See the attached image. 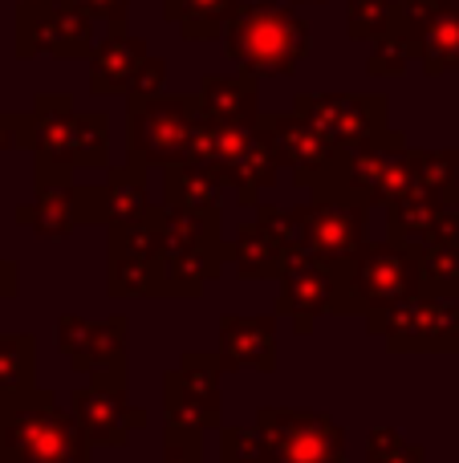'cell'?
<instances>
[{
  "label": "cell",
  "mask_w": 459,
  "mask_h": 463,
  "mask_svg": "<svg viewBox=\"0 0 459 463\" xmlns=\"http://www.w3.org/2000/svg\"><path fill=\"white\" fill-rule=\"evenodd\" d=\"M0 463H89L94 443L86 439L73 411L57 402L53 391L33 386L24 394L0 399Z\"/></svg>",
  "instance_id": "obj_1"
},
{
  "label": "cell",
  "mask_w": 459,
  "mask_h": 463,
  "mask_svg": "<svg viewBox=\"0 0 459 463\" xmlns=\"http://www.w3.org/2000/svg\"><path fill=\"white\" fill-rule=\"evenodd\" d=\"M309 24L273 0H240L228 16L224 53L248 78H293L309 57Z\"/></svg>",
  "instance_id": "obj_2"
},
{
  "label": "cell",
  "mask_w": 459,
  "mask_h": 463,
  "mask_svg": "<svg viewBox=\"0 0 459 463\" xmlns=\"http://www.w3.org/2000/svg\"><path fill=\"white\" fill-rule=\"evenodd\" d=\"M333 269V313L338 317H366V313L382 309L390 301L419 293L423 277H419V248L403 244V240L387 236L382 244H370L358 256Z\"/></svg>",
  "instance_id": "obj_3"
},
{
  "label": "cell",
  "mask_w": 459,
  "mask_h": 463,
  "mask_svg": "<svg viewBox=\"0 0 459 463\" xmlns=\"http://www.w3.org/2000/svg\"><path fill=\"white\" fill-rule=\"evenodd\" d=\"M200 118L195 94H155L126 102V159L146 171H163L167 163L187 159Z\"/></svg>",
  "instance_id": "obj_4"
},
{
  "label": "cell",
  "mask_w": 459,
  "mask_h": 463,
  "mask_svg": "<svg viewBox=\"0 0 459 463\" xmlns=\"http://www.w3.org/2000/svg\"><path fill=\"white\" fill-rule=\"evenodd\" d=\"M366 334L379 337L390 354H455V321L459 297L419 293L390 301L382 309L366 313Z\"/></svg>",
  "instance_id": "obj_5"
},
{
  "label": "cell",
  "mask_w": 459,
  "mask_h": 463,
  "mask_svg": "<svg viewBox=\"0 0 459 463\" xmlns=\"http://www.w3.org/2000/svg\"><path fill=\"white\" fill-rule=\"evenodd\" d=\"M370 203L338 192V187H314L309 203H297L301 240L305 248L325 264H342L366 248L370 232Z\"/></svg>",
  "instance_id": "obj_6"
},
{
  "label": "cell",
  "mask_w": 459,
  "mask_h": 463,
  "mask_svg": "<svg viewBox=\"0 0 459 463\" xmlns=\"http://www.w3.org/2000/svg\"><path fill=\"white\" fill-rule=\"evenodd\" d=\"M257 427L276 463H350L346 431L325 411L260 407Z\"/></svg>",
  "instance_id": "obj_7"
},
{
  "label": "cell",
  "mask_w": 459,
  "mask_h": 463,
  "mask_svg": "<svg viewBox=\"0 0 459 463\" xmlns=\"http://www.w3.org/2000/svg\"><path fill=\"white\" fill-rule=\"evenodd\" d=\"M94 16L73 0H21L16 5V57H89Z\"/></svg>",
  "instance_id": "obj_8"
},
{
  "label": "cell",
  "mask_w": 459,
  "mask_h": 463,
  "mask_svg": "<svg viewBox=\"0 0 459 463\" xmlns=\"http://www.w3.org/2000/svg\"><path fill=\"white\" fill-rule=\"evenodd\" d=\"M211 167L232 187L240 208H257L260 187H273L281 179V163H276L268 138L260 135V127H220V122H211Z\"/></svg>",
  "instance_id": "obj_9"
},
{
  "label": "cell",
  "mask_w": 459,
  "mask_h": 463,
  "mask_svg": "<svg viewBox=\"0 0 459 463\" xmlns=\"http://www.w3.org/2000/svg\"><path fill=\"white\" fill-rule=\"evenodd\" d=\"M29 151L37 184H65L78 175V110L70 94H37L29 110Z\"/></svg>",
  "instance_id": "obj_10"
},
{
  "label": "cell",
  "mask_w": 459,
  "mask_h": 463,
  "mask_svg": "<svg viewBox=\"0 0 459 463\" xmlns=\"http://www.w3.org/2000/svg\"><path fill=\"white\" fill-rule=\"evenodd\" d=\"M257 127H260V135L268 138V146H273L281 171H289L293 184L309 187V192L330 175L338 155H342V146L330 143V138H325L309 118H301L297 110L293 114H265L260 110Z\"/></svg>",
  "instance_id": "obj_11"
},
{
  "label": "cell",
  "mask_w": 459,
  "mask_h": 463,
  "mask_svg": "<svg viewBox=\"0 0 459 463\" xmlns=\"http://www.w3.org/2000/svg\"><path fill=\"white\" fill-rule=\"evenodd\" d=\"M293 110L314 122L342 151L370 143V138H379L390 127L387 122L390 106L382 94H297Z\"/></svg>",
  "instance_id": "obj_12"
},
{
  "label": "cell",
  "mask_w": 459,
  "mask_h": 463,
  "mask_svg": "<svg viewBox=\"0 0 459 463\" xmlns=\"http://www.w3.org/2000/svg\"><path fill=\"white\" fill-rule=\"evenodd\" d=\"M70 411L94 448H126L130 435L146 431L151 415L135 407L126 383H89L70 394Z\"/></svg>",
  "instance_id": "obj_13"
},
{
  "label": "cell",
  "mask_w": 459,
  "mask_h": 463,
  "mask_svg": "<svg viewBox=\"0 0 459 463\" xmlns=\"http://www.w3.org/2000/svg\"><path fill=\"white\" fill-rule=\"evenodd\" d=\"M403 29L423 73H459V0H403Z\"/></svg>",
  "instance_id": "obj_14"
},
{
  "label": "cell",
  "mask_w": 459,
  "mask_h": 463,
  "mask_svg": "<svg viewBox=\"0 0 459 463\" xmlns=\"http://www.w3.org/2000/svg\"><path fill=\"white\" fill-rule=\"evenodd\" d=\"M281 293H276V317L293 321V334L309 337L314 326L333 313V269L325 260H317L314 252L297 256L285 264L281 277Z\"/></svg>",
  "instance_id": "obj_15"
},
{
  "label": "cell",
  "mask_w": 459,
  "mask_h": 463,
  "mask_svg": "<svg viewBox=\"0 0 459 463\" xmlns=\"http://www.w3.org/2000/svg\"><path fill=\"white\" fill-rule=\"evenodd\" d=\"M232 264V244H183V248H159V293L171 301H192L211 280L224 277Z\"/></svg>",
  "instance_id": "obj_16"
},
{
  "label": "cell",
  "mask_w": 459,
  "mask_h": 463,
  "mask_svg": "<svg viewBox=\"0 0 459 463\" xmlns=\"http://www.w3.org/2000/svg\"><path fill=\"white\" fill-rule=\"evenodd\" d=\"M216 350L224 358L228 374H236V370L273 374L276 370V313H265V317L224 313L220 317V334H216Z\"/></svg>",
  "instance_id": "obj_17"
},
{
  "label": "cell",
  "mask_w": 459,
  "mask_h": 463,
  "mask_svg": "<svg viewBox=\"0 0 459 463\" xmlns=\"http://www.w3.org/2000/svg\"><path fill=\"white\" fill-rule=\"evenodd\" d=\"M146 175H151V171L126 159L122 167L106 171V179L86 184V220L89 224L114 228V224H126V220L143 216V212L151 208Z\"/></svg>",
  "instance_id": "obj_18"
},
{
  "label": "cell",
  "mask_w": 459,
  "mask_h": 463,
  "mask_svg": "<svg viewBox=\"0 0 459 463\" xmlns=\"http://www.w3.org/2000/svg\"><path fill=\"white\" fill-rule=\"evenodd\" d=\"M16 224L29 228L41 240H65L78 228H86V184H37L33 203L16 208Z\"/></svg>",
  "instance_id": "obj_19"
},
{
  "label": "cell",
  "mask_w": 459,
  "mask_h": 463,
  "mask_svg": "<svg viewBox=\"0 0 459 463\" xmlns=\"http://www.w3.org/2000/svg\"><path fill=\"white\" fill-rule=\"evenodd\" d=\"M146 61V41L130 37L126 24H110L102 41L89 53V90L102 98H126L130 78L138 73V65Z\"/></svg>",
  "instance_id": "obj_20"
},
{
  "label": "cell",
  "mask_w": 459,
  "mask_h": 463,
  "mask_svg": "<svg viewBox=\"0 0 459 463\" xmlns=\"http://www.w3.org/2000/svg\"><path fill=\"white\" fill-rule=\"evenodd\" d=\"M200 114L220 127H257L260 122V98L257 78L248 73H208L195 90Z\"/></svg>",
  "instance_id": "obj_21"
},
{
  "label": "cell",
  "mask_w": 459,
  "mask_h": 463,
  "mask_svg": "<svg viewBox=\"0 0 459 463\" xmlns=\"http://www.w3.org/2000/svg\"><path fill=\"white\" fill-rule=\"evenodd\" d=\"M228 184L216 167H203L195 159H179L163 167V203L192 212H220Z\"/></svg>",
  "instance_id": "obj_22"
},
{
  "label": "cell",
  "mask_w": 459,
  "mask_h": 463,
  "mask_svg": "<svg viewBox=\"0 0 459 463\" xmlns=\"http://www.w3.org/2000/svg\"><path fill=\"white\" fill-rule=\"evenodd\" d=\"M163 411H167V427L171 431H220L224 427V402L220 399H203L200 391L179 378V370L163 374Z\"/></svg>",
  "instance_id": "obj_23"
},
{
  "label": "cell",
  "mask_w": 459,
  "mask_h": 463,
  "mask_svg": "<svg viewBox=\"0 0 459 463\" xmlns=\"http://www.w3.org/2000/svg\"><path fill=\"white\" fill-rule=\"evenodd\" d=\"M232 269L240 280H273L285 269V248L260 220H244L232 236Z\"/></svg>",
  "instance_id": "obj_24"
},
{
  "label": "cell",
  "mask_w": 459,
  "mask_h": 463,
  "mask_svg": "<svg viewBox=\"0 0 459 463\" xmlns=\"http://www.w3.org/2000/svg\"><path fill=\"white\" fill-rule=\"evenodd\" d=\"M447 212H452V203H444L439 195L415 192L387 212V236L403 240V244H411V248H423L436 240V232L444 224Z\"/></svg>",
  "instance_id": "obj_25"
},
{
  "label": "cell",
  "mask_w": 459,
  "mask_h": 463,
  "mask_svg": "<svg viewBox=\"0 0 459 463\" xmlns=\"http://www.w3.org/2000/svg\"><path fill=\"white\" fill-rule=\"evenodd\" d=\"M106 293L114 301H135V297L159 293V256H138L106 248Z\"/></svg>",
  "instance_id": "obj_26"
},
{
  "label": "cell",
  "mask_w": 459,
  "mask_h": 463,
  "mask_svg": "<svg viewBox=\"0 0 459 463\" xmlns=\"http://www.w3.org/2000/svg\"><path fill=\"white\" fill-rule=\"evenodd\" d=\"M236 5L240 0H163V16L175 21L187 41H216L224 37Z\"/></svg>",
  "instance_id": "obj_27"
},
{
  "label": "cell",
  "mask_w": 459,
  "mask_h": 463,
  "mask_svg": "<svg viewBox=\"0 0 459 463\" xmlns=\"http://www.w3.org/2000/svg\"><path fill=\"white\" fill-rule=\"evenodd\" d=\"M37 386V337L0 334V399H13Z\"/></svg>",
  "instance_id": "obj_28"
},
{
  "label": "cell",
  "mask_w": 459,
  "mask_h": 463,
  "mask_svg": "<svg viewBox=\"0 0 459 463\" xmlns=\"http://www.w3.org/2000/svg\"><path fill=\"white\" fill-rule=\"evenodd\" d=\"M415 184H419V192H431L444 203L459 208V151L455 146L415 151Z\"/></svg>",
  "instance_id": "obj_29"
},
{
  "label": "cell",
  "mask_w": 459,
  "mask_h": 463,
  "mask_svg": "<svg viewBox=\"0 0 459 463\" xmlns=\"http://www.w3.org/2000/svg\"><path fill=\"white\" fill-rule=\"evenodd\" d=\"M403 29V0H346L350 41H379Z\"/></svg>",
  "instance_id": "obj_30"
},
{
  "label": "cell",
  "mask_w": 459,
  "mask_h": 463,
  "mask_svg": "<svg viewBox=\"0 0 459 463\" xmlns=\"http://www.w3.org/2000/svg\"><path fill=\"white\" fill-rule=\"evenodd\" d=\"M130 326L122 313H110L94 326V370L89 374H126Z\"/></svg>",
  "instance_id": "obj_31"
},
{
  "label": "cell",
  "mask_w": 459,
  "mask_h": 463,
  "mask_svg": "<svg viewBox=\"0 0 459 463\" xmlns=\"http://www.w3.org/2000/svg\"><path fill=\"white\" fill-rule=\"evenodd\" d=\"M78 171H110V118L102 110L78 114Z\"/></svg>",
  "instance_id": "obj_32"
},
{
  "label": "cell",
  "mask_w": 459,
  "mask_h": 463,
  "mask_svg": "<svg viewBox=\"0 0 459 463\" xmlns=\"http://www.w3.org/2000/svg\"><path fill=\"white\" fill-rule=\"evenodd\" d=\"M419 277L427 293L459 297V244H423Z\"/></svg>",
  "instance_id": "obj_33"
},
{
  "label": "cell",
  "mask_w": 459,
  "mask_h": 463,
  "mask_svg": "<svg viewBox=\"0 0 459 463\" xmlns=\"http://www.w3.org/2000/svg\"><path fill=\"white\" fill-rule=\"evenodd\" d=\"M415 61H419V57H415V45H411V37H407V29H395V33H387V37L370 41L366 73H370V78H403Z\"/></svg>",
  "instance_id": "obj_34"
},
{
  "label": "cell",
  "mask_w": 459,
  "mask_h": 463,
  "mask_svg": "<svg viewBox=\"0 0 459 463\" xmlns=\"http://www.w3.org/2000/svg\"><path fill=\"white\" fill-rule=\"evenodd\" d=\"M57 350L78 374L94 370V321L78 317V313H61L57 317Z\"/></svg>",
  "instance_id": "obj_35"
},
{
  "label": "cell",
  "mask_w": 459,
  "mask_h": 463,
  "mask_svg": "<svg viewBox=\"0 0 459 463\" xmlns=\"http://www.w3.org/2000/svg\"><path fill=\"white\" fill-rule=\"evenodd\" d=\"M175 370H179V378H183L192 391L203 394V399H220V383H224V374H228L220 350H187L183 358H179Z\"/></svg>",
  "instance_id": "obj_36"
},
{
  "label": "cell",
  "mask_w": 459,
  "mask_h": 463,
  "mask_svg": "<svg viewBox=\"0 0 459 463\" xmlns=\"http://www.w3.org/2000/svg\"><path fill=\"white\" fill-rule=\"evenodd\" d=\"M366 463H427V448L395 427H374L366 435Z\"/></svg>",
  "instance_id": "obj_37"
},
{
  "label": "cell",
  "mask_w": 459,
  "mask_h": 463,
  "mask_svg": "<svg viewBox=\"0 0 459 463\" xmlns=\"http://www.w3.org/2000/svg\"><path fill=\"white\" fill-rule=\"evenodd\" d=\"M155 463H203V435L200 431H171L163 435V459Z\"/></svg>",
  "instance_id": "obj_38"
},
{
  "label": "cell",
  "mask_w": 459,
  "mask_h": 463,
  "mask_svg": "<svg viewBox=\"0 0 459 463\" xmlns=\"http://www.w3.org/2000/svg\"><path fill=\"white\" fill-rule=\"evenodd\" d=\"M163 81H167V61L163 57H151L138 65V73L130 78V90H126V102H138V98H155L163 94Z\"/></svg>",
  "instance_id": "obj_39"
},
{
  "label": "cell",
  "mask_w": 459,
  "mask_h": 463,
  "mask_svg": "<svg viewBox=\"0 0 459 463\" xmlns=\"http://www.w3.org/2000/svg\"><path fill=\"white\" fill-rule=\"evenodd\" d=\"M5 151H29V110H0V159Z\"/></svg>",
  "instance_id": "obj_40"
},
{
  "label": "cell",
  "mask_w": 459,
  "mask_h": 463,
  "mask_svg": "<svg viewBox=\"0 0 459 463\" xmlns=\"http://www.w3.org/2000/svg\"><path fill=\"white\" fill-rule=\"evenodd\" d=\"M78 8H86L94 21H106V24H126V8L130 0H73Z\"/></svg>",
  "instance_id": "obj_41"
},
{
  "label": "cell",
  "mask_w": 459,
  "mask_h": 463,
  "mask_svg": "<svg viewBox=\"0 0 459 463\" xmlns=\"http://www.w3.org/2000/svg\"><path fill=\"white\" fill-rule=\"evenodd\" d=\"M16 297H21V264L0 256V305L16 301Z\"/></svg>",
  "instance_id": "obj_42"
},
{
  "label": "cell",
  "mask_w": 459,
  "mask_h": 463,
  "mask_svg": "<svg viewBox=\"0 0 459 463\" xmlns=\"http://www.w3.org/2000/svg\"><path fill=\"white\" fill-rule=\"evenodd\" d=\"M224 463H273V451H268L265 459H224Z\"/></svg>",
  "instance_id": "obj_43"
},
{
  "label": "cell",
  "mask_w": 459,
  "mask_h": 463,
  "mask_svg": "<svg viewBox=\"0 0 459 463\" xmlns=\"http://www.w3.org/2000/svg\"><path fill=\"white\" fill-rule=\"evenodd\" d=\"M301 5H325V0H301Z\"/></svg>",
  "instance_id": "obj_44"
},
{
  "label": "cell",
  "mask_w": 459,
  "mask_h": 463,
  "mask_svg": "<svg viewBox=\"0 0 459 463\" xmlns=\"http://www.w3.org/2000/svg\"><path fill=\"white\" fill-rule=\"evenodd\" d=\"M0 423H5V415H0Z\"/></svg>",
  "instance_id": "obj_45"
}]
</instances>
